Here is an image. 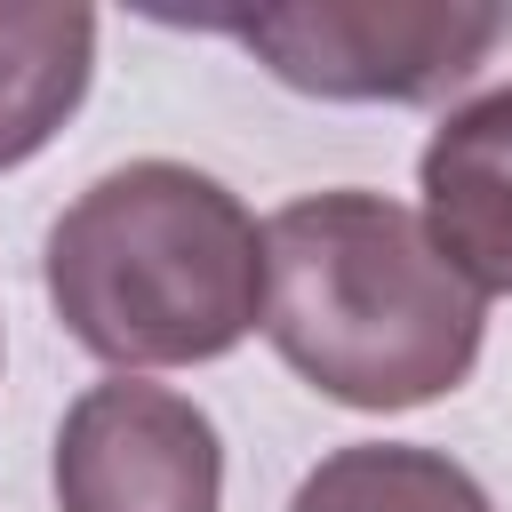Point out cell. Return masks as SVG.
Masks as SVG:
<instances>
[{
	"label": "cell",
	"instance_id": "obj_1",
	"mask_svg": "<svg viewBox=\"0 0 512 512\" xmlns=\"http://www.w3.org/2000/svg\"><path fill=\"white\" fill-rule=\"evenodd\" d=\"M488 296L384 192H304L264 224V336L344 408H424L480 360Z\"/></svg>",
	"mask_w": 512,
	"mask_h": 512
},
{
	"label": "cell",
	"instance_id": "obj_2",
	"mask_svg": "<svg viewBox=\"0 0 512 512\" xmlns=\"http://www.w3.org/2000/svg\"><path fill=\"white\" fill-rule=\"evenodd\" d=\"M48 304L64 336L112 368L224 360L264 328V232L216 176L128 160L48 224Z\"/></svg>",
	"mask_w": 512,
	"mask_h": 512
},
{
	"label": "cell",
	"instance_id": "obj_3",
	"mask_svg": "<svg viewBox=\"0 0 512 512\" xmlns=\"http://www.w3.org/2000/svg\"><path fill=\"white\" fill-rule=\"evenodd\" d=\"M272 80L336 104H472L512 88V0H304L224 24Z\"/></svg>",
	"mask_w": 512,
	"mask_h": 512
},
{
	"label": "cell",
	"instance_id": "obj_4",
	"mask_svg": "<svg viewBox=\"0 0 512 512\" xmlns=\"http://www.w3.org/2000/svg\"><path fill=\"white\" fill-rule=\"evenodd\" d=\"M56 512H224V440L168 384H88L56 424Z\"/></svg>",
	"mask_w": 512,
	"mask_h": 512
},
{
	"label": "cell",
	"instance_id": "obj_5",
	"mask_svg": "<svg viewBox=\"0 0 512 512\" xmlns=\"http://www.w3.org/2000/svg\"><path fill=\"white\" fill-rule=\"evenodd\" d=\"M416 184L432 248L480 296H512V88L440 112Z\"/></svg>",
	"mask_w": 512,
	"mask_h": 512
},
{
	"label": "cell",
	"instance_id": "obj_6",
	"mask_svg": "<svg viewBox=\"0 0 512 512\" xmlns=\"http://www.w3.org/2000/svg\"><path fill=\"white\" fill-rule=\"evenodd\" d=\"M96 16L64 0H0V168H24L88 96Z\"/></svg>",
	"mask_w": 512,
	"mask_h": 512
},
{
	"label": "cell",
	"instance_id": "obj_7",
	"mask_svg": "<svg viewBox=\"0 0 512 512\" xmlns=\"http://www.w3.org/2000/svg\"><path fill=\"white\" fill-rule=\"evenodd\" d=\"M288 512H488V496L440 448L352 440V448H336V456H320L304 472V488L288 496Z\"/></svg>",
	"mask_w": 512,
	"mask_h": 512
}]
</instances>
